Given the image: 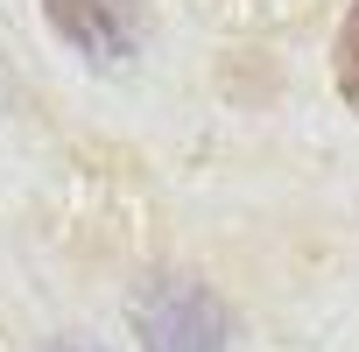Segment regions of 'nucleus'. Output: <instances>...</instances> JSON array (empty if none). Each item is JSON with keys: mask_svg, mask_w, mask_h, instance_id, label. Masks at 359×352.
Here are the masks:
<instances>
[{"mask_svg": "<svg viewBox=\"0 0 359 352\" xmlns=\"http://www.w3.org/2000/svg\"><path fill=\"white\" fill-rule=\"evenodd\" d=\"M331 71H338V99L359 113V0H352V15L338 29V50H331Z\"/></svg>", "mask_w": 359, "mask_h": 352, "instance_id": "obj_3", "label": "nucleus"}, {"mask_svg": "<svg viewBox=\"0 0 359 352\" xmlns=\"http://www.w3.org/2000/svg\"><path fill=\"white\" fill-rule=\"evenodd\" d=\"M50 352H99V345H50Z\"/></svg>", "mask_w": 359, "mask_h": 352, "instance_id": "obj_4", "label": "nucleus"}, {"mask_svg": "<svg viewBox=\"0 0 359 352\" xmlns=\"http://www.w3.org/2000/svg\"><path fill=\"white\" fill-rule=\"evenodd\" d=\"M134 331H141V352H226L233 345L226 303L184 275H162L134 296Z\"/></svg>", "mask_w": 359, "mask_h": 352, "instance_id": "obj_1", "label": "nucleus"}, {"mask_svg": "<svg viewBox=\"0 0 359 352\" xmlns=\"http://www.w3.org/2000/svg\"><path fill=\"white\" fill-rule=\"evenodd\" d=\"M43 15L92 64H127L148 36V0H43Z\"/></svg>", "mask_w": 359, "mask_h": 352, "instance_id": "obj_2", "label": "nucleus"}]
</instances>
